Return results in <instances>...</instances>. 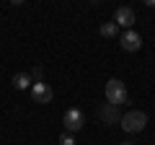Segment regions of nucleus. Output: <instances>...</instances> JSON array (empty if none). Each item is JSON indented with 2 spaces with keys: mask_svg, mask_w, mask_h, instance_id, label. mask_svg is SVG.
<instances>
[{
  "mask_svg": "<svg viewBox=\"0 0 155 145\" xmlns=\"http://www.w3.org/2000/svg\"><path fill=\"white\" fill-rule=\"evenodd\" d=\"M119 124H122L124 132H142V130L147 127V114L140 112V109H132V112H127L119 119Z\"/></svg>",
  "mask_w": 155,
  "mask_h": 145,
  "instance_id": "1",
  "label": "nucleus"
},
{
  "mask_svg": "<svg viewBox=\"0 0 155 145\" xmlns=\"http://www.w3.org/2000/svg\"><path fill=\"white\" fill-rule=\"evenodd\" d=\"M106 101H109L111 106L127 104V86H124L119 78H111L109 83H106Z\"/></svg>",
  "mask_w": 155,
  "mask_h": 145,
  "instance_id": "2",
  "label": "nucleus"
},
{
  "mask_svg": "<svg viewBox=\"0 0 155 145\" xmlns=\"http://www.w3.org/2000/svg\"><path fill=\"white\" fill-rule=\"evenodd\" d=\"M62 124H65V132H80L83 130V124H85V117H83V112L80 109H67L65 112V117H62Z\"/></svg>",
  "mask_w": 155,
  "mask_h": 145,
  "instance_id": "3",
  "label": "nucleus"
},
{
  "mask_svg": "<svg viewBox=\"0 0 155 145\" xmlns=\"http://www.w3.org/2000/svg\"><path fill=\"white\" fill-rule=\"evenodd\" d=\"M119 44H122V49H127V52H140V47H142V36H140L134 29H129V31H124L122 36H119Z\"/></svg>",
  "mask_w": 155,
  "mask_h": 145,
  "instance_id": "4",
  "label": "nucleus"
},
{
  "mask_svg": "<svg viewBox=\"0 0 155 145\" xmlns=\"http://www.w3.org/2000/svg\"><path fill=\"white\" fill-rule=\"evenodd\" d=\"M114 23L116 26H124L129 31V29L134 26V11L129 5H122V8H116V13H114Z\"/></svg>",
  "mask_w": 155,
  "mask_h": 145,
  "instance_id": "5",
  "label": "nucleus"
},
{
  "mask_svg": "<svg viewBox=\"0 0 155 145\" xmlns=\"http://www.w3.org/2000/svg\"><path fill=\"white\" fill-rule=\"evenodd\" d=\"M31 96H34V101H36V104H49L52 101V88L47 83H34L31 86Z\"/></svg>",
  "mask_w": 155,
  "mask_h": 145,
  "instance_id": "6",
  "label": "nucleus"
},
{
  "mask_svg": "<svg viewBox=\"0 0 155 145\" xmlns=\"http://www.w3.org/2000/svg\"><path fill=\"white\" fill-rule=\"evenodd\" d=\"M98 117L104 119L106 124H116V122H119V106L104 104V106H101V112H98Z\"/></svg>",
  "mask_w": 155,
  "mask_h": 145,
  "instance_id": "7",
  "label": "nucleus"
},
{
  "mask_svg": "<svg viewBox=\"0 0 155 145\" xmlns=\"http://www.w3.org/2000/svg\"><path fill=\"white\" fill-rule=\"evenodd\" d=\"M13 86H16V88H28V86H34V80H31L28 72H16V75H13Z\"/></svg>",
  "mask_w": 155,
  "mask_h": 145,
  "instance_id": "8",
  "label": "nucleus"
},
{
  "mask_svg": "<svg viewBox=\"0 0 155 145\" xmlns=\"http://www.w3.org/2000/svg\"><path fill=\"white\" fill-rule=\"evenodd\" d=\"M116 34H119V26H116L114 21H109V23L101 26V36H106V39H111V36H116Z\"/></svg>",
  "mask_w": 155,
  "mask_h": 145,
  "instance_id": "9",
  "label": "nucleus"
},
{
  "mask_svg": "<svg viewBox=\"0 0 155 145\" xmlns=\"http://www.w3.org/2000/svg\"><path fill=\"white\" fill-rule=\"evenodd\" d=\"M60 145H75L72 135H70V132H62V137H60Z\"/></svg>",
  "mask_w": 155,
  "mask_h": 145,
  "instance_id": "10",
  "label": "nucleus"
},
{
  "mask_svg": "<svg viewBox=\"0 0 155 145\" xmlns=\"http://www.w3.org/2000/svg\"><path fill=\"white\" fill-rule=\"evenodd\" d=\"M31 78H34V83H41V67H34Z\"/></svg>",
  "mask_w": 155,
  "mask_h": 145,
  "instance_id": "11",
  "label": "nucleus"
},
{
  "mask_svg": "<svg viewBox=\"0 0 155 145\" xmlns=\"http://www.w3.org/2000/svg\"><path fill=\"white\" fill-rule=\"evenodd\" d=\"M122 145H129V143H122Z\"/></svg>",
  "mask_w": 155,
  "mask_h": 145,
  "instance_id": "12",
  "label": "nucleus"
}]
</instances>
